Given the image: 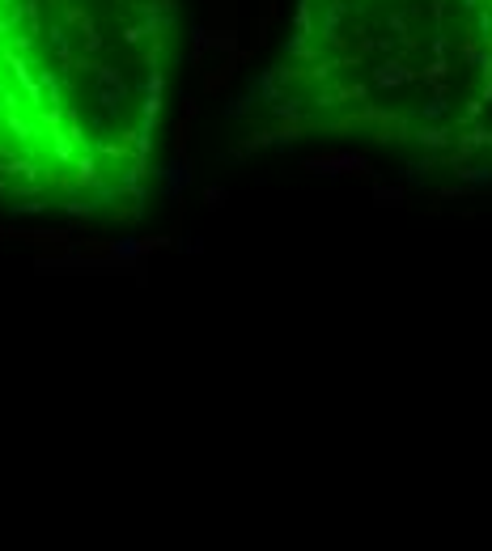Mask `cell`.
Segmentation results:
<instances>
[{
    "label": "cell",
    "instance_id": "6da1fadb",
    "mask_svg": "<svg viewBox=\"0 0 492 551\" xmlns=\"http://www.w3.org/2000/svg\"><path fill=\"white\" fill-rule=\"evenodd\" d=\"M174 64V0H0V204L136 221Z\"/></svg>",
    "mask_w": 492,
    "mask_h": 551
},
{
    "label": "cell",
    "instance_id": "7a4b0ae2",
    "mask_svg": "<svg viewBox=\"0 0 492 551\" xmlns=\"http://www.w3.org/2000/svg\"><path fill=\"white\" fill-rule=\"evenodd\" d=\"M293 136L492 179V0H297L268 77Z\"/></svg>",
    "mask_w": 492,
    "mask_h": 551
}]
</instances>
